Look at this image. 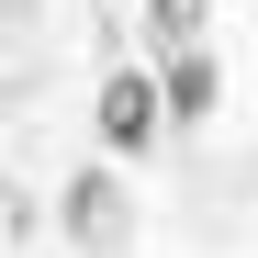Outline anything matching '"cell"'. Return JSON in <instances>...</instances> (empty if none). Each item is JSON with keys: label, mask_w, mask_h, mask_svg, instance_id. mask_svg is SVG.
I'll return each mask as SVG.
<instances>
[{"label": "cell", "mask_w": 258, "mask_h": 258, "mask_svg": "<svg viewBox=\"0 0 258 258\" xmlns=\"http://www.w3.org/2000/svg\"><path fill=\"white\" fill-rule=\"evenodd\" d=\"M168 112H191V123L213 112V56L202 45H168Z\"/></svg>", "instance_id": "cell-2"}, {"label": "cell", "mask_w": 258, "mask_h": 258, "mask_svg": "<svg viewBox=\"0 0 258 258\" xmlns=\"http://www.w3.org/2000/svg\"><path fill=\"white\" fill-rule=\"evenodd\" d=\"M157 112H168V79H146V68H112L101 79V135H112V157L157 146Z\"/></svg>", "instance_id": "cell-1"}, {"label": "cell", "mask_w": 258, "mask_h": 258, "mask_svg": "<svg viewBox=\"0 0 258 258\" xmlns=\"http://www.w3.org/2000/svg\"><path fill=\"white\" fill-rule=\"evenodd\" d=\"M202 23H213V0H157V34H168V45H202Z\"/></svg>", "instance_id": "cell-3"}]
</instances>
